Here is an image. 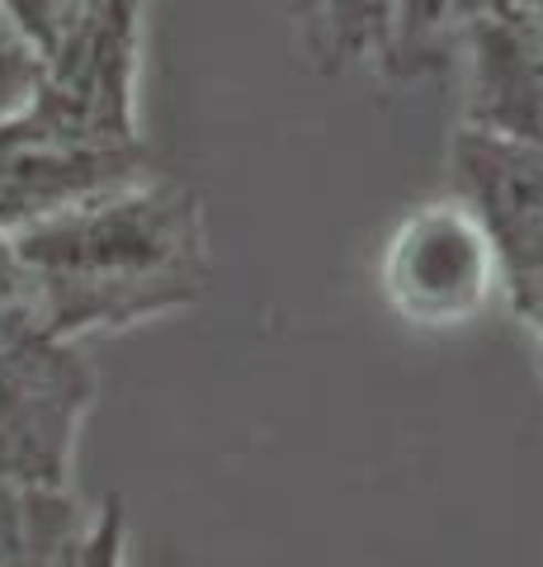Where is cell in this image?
<instances>
[{
    "instance_id": "8992f818",
    "label": "cell",
    "mask_w": 543,
    "mask_h": 567,
    "mask_svg": "<svg viewBox=\"0 0 543 567\" xmlns=\"http://www.w3.org/2000/svg\"><path fill=\"white\" fill-rule=\"evenodd\" d=\"M81 529L66 487H0V567H66Z\"/></svg>"
},
{
    "instance_id": "3957f363",
    "label": "cell",
    "mask_w": 543,
    "mask_h": 567,
    "mask_svg": "<svg viewBox=\"0 0 543 567\" xmlns=\"http://www.w3.org/2000/svg\"><path fill=\"white\" fill-rule=\"evenodd\" d=\"M378 293L416 331H459L501 293V260L468 199H430L401 213L378 251Z\"/></svg>"
},
{
    "instance_id": "277c9868",
    "label": "cell",
    "mask_w": 543,
    "mask_h": 567,
    "mask_svg": "<svg viewBox=\"0 0 543 567\" xmlns=\"http://www.w3.org/2000/svg\"><path fill=\"white\" fill-rule=\"evenodd\" d=\"M453 181L492 233L505 303L543 350V147L463 128L453 137Z\"/></svg>"
},
{
    "instance_id": "5b68a950",
    "label": "cell",
    "mask_w": 543,
    "mask_h": 567,
    "mask_svg": "<svg viewBox=\"0 0 543 567\" xmlns=\"http://www.w3.org/2000/svg\"><path fill=\"white\" fill-rule=\"evenodd\" d=\"M293 29L297 52L322 76L378 71L393 33L397 0H274Z\"/></svg>"
},
{
    "instance_id": "7a4b0ae2",
    "label": "cell",
    "mask_w": 543,
    "mask_h": 567,
    "mask_svg": "<svg viewBox=\"0 0 543 567\" xmlns=\"http://www.w3.org/2000/svg\"><path fill=\"white\" fill-rule=\"evenodd\" d=\"M95 374L29 312H0V487L62 492Z\"/></svg>"
},
{
    "instance_id": "6da1fadb",
    "label": "cell",
    "mask_w": 543,
    "mask_h": 567,
    "mask_svg": "<svg viewBox=\"0 0 543 567\" xmlns=\"http://www.w3.org/2000/svg\"><path fill=\"white\" fill-rule=\"evenodd\" d=\"M6 246L24 312L72 346L189 308L213 279L199 199L156 175L29 223Z\"/></svg>"
},
{
    "instance_id": "ba28073f",
    "label": "cell",
    "mask_w": 543,
    "mask_h": 567,
    "mask_svg": "<svg viewBox=\"0 0 543 567\" xmlns=\"http://www.w3.org/2000/svg\"><path fill=\"white\" fill-rule=\"evenodd\" d=\"M66 567H128V516H124L118 496H109V502L85 520Z\"/></svg>"
},
{
    "instance_id": "9c48e42d",
    "label": "cell",
    "mask_w": 543,
    "mask_h": 567,
    "mask_svg": "<svg viewBox=\"0 0 543 567\" xmlns=\"http://www.w3.org/2000/svg\"><path fill=\"white\" fill-rule=\"evenodd\" d=\"M72 0H0V20H6L20 39L33 48V58L52 43V33H58L62 14Z\"/></svg>"
},
{
    "instance_id": "52a82bcc",
    "label": "cell",
    "mask_w": 543,
    "mask_h": 567,
    "mask_svg": "<svg viewBox=\"0 0 543 567\" xmlns=\"http://www.w3.org/2000/svg\"><path fill=\"white\" fill-rule=\"evenodd\" d=\"M468 0H397L393 6V33L383 52V76L388 81H416L430 76L449 62L453 33L463 24Z\"/></svg>"
}]
</instances>
